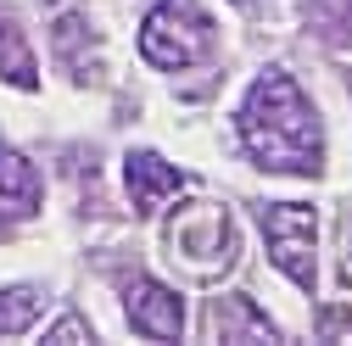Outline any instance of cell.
I'll return each instance as SVG.
<instances>
[{"label": "cell", "instance_id": "8992f818", "mask_svg": "<svg viewBox=\"0 0 352 346\" xmlns=\"http://www.w3.org/2000/svg\"><path fill=\"white\" fill-rule=\"evenodd\" d=\"M123 185H129V201H135V212H157L173 190H179V168H168V162L151 157V151H129V162H123Z\"/></svg>", "mask_w": 352, "mask_h": 346}, {"label": "cell", "instance_id": "5b68a950", "mask_svg": "<svg viewBox=\"0 0 352 346\" xmlns=\"http://www.w3.org/2000/svg\"><path fill=\"white\" fill-rule=\"evenodd\" d=\"M123 313L140 335H157V341H179L185 335V308L179 296L157 279H129V296H123Z\"/></svg>", "mask_w": 352, "mask_h": 346}, {"label": "cell", "instance_id": "4fadbf2b", "mask_svg": "<svg viewBox=\"0 0 352 346\" xmlns=\"http://www.w3.org/2000/svg\"><path fill=\"white\" fill-rule=\"evenodd\" d=\"M45 341L51 346H78V341H90V330H84V319H56L45 330Z\"/></svg>", "mask_w": 352, "mask_h": 346}, {"label": "cell", "instance_id": "8fae6325", "mask_svg": "<svg viewBox=\"0 0 352 346\" xmlns=\"http://www.w3.org/2000/svg\"><path fill=\"white\" fill-rule=\"evenodd\" d=\"M218 341H241V335H257V341H280L274 335V324L269 319H257L252 308H246V301H224V308H218Z\"/></svg>", "mask_w": 352, "mask_h": 346}, {"label": "cell", "instance_id": "7a4b0ae2", "mask_svg": "<svg viewBox=\"0 0 352 346\" xmlns=\"http://www.w3.org/2000/svg\"><path fill=\"white\" fill-rule=\"evenodd\" d=\"M207 45H212V17L196 6V0H162V6L146 17V28H140V51L162 73L196 67L207 56Z\"/></svg>", "mask_w": 352, "mask_h": 346}, {"label": "cell", "instance_id": "ba28073f", "mask_svg": "<svg viewBox=\"0 0 352 346\" xmlns=\"http://www.w3.org/2000/svg\"><path fill=\"white\" fill-rule=\"evenodd\" d=\"M51 39H56V56H62L67 78H84V84H90V78L101 73V62H96V34H90L84 17H62V23L51 28Z\"/></svg>", "mask_w": 352, "mask_h": 346}, {"label": "cell", "instance_id": "9c48e42d", "mask_svg": "<svg viewBox=\"0 0 352 346\" xmlns=\"http://www.w3.org/2000/svg\"><path fill=\"white\" fill-rule=\"evenodd\" d=\"M0 78L17 84V90H34L39 73H34V51H28V34L17 28L12 12H0Z\"/></svg>", "mask_w": 352, "mask_h": 346}, {"label": "cell", "instance_id": "5bb4252c", "mask_svg": "<svg viewBox=\"0 0 352 346\" xmlns=\"http://www.w3.org/2000/svg\"><path fill=\"white\" fill-rule=\"evenodd\" d=\"M341 285H352V224H346V257H341Z\"/></svg>", "mask_w": 352, "mask_h": 346}, {"label": "cell", "instance_id": "7c38bea8", "mask_svg": "<svg viewBox=\"0 0 352 346\" xmlns=\"http://www.w3.org/2000/svg\"><path fill=\"white\" fill-rule=\"evenodd\" d=\"M34 313H39V290L34 285L6 290V296H0V335H23L34 324Z\"/></svg>", "mask_w": 352, "mask_h": 346}, {"label": "cell", "instance_id": "6da1fadb", "mask_svg": "<svg viewBox=\"0 0 352 346\" xmlns=\"http://www.w3.org/2000/svg\"><path fill=\"white\" fill-rule=\"evenodd\" d=\"M241 146L269 173H319L324 168L319 117L307 106V95L274 67L263 73L246 90V101H241Z\"/></svg>", "mask_w": 352, "mask_h": 346}, {"label": "cell", "instance_id": "277c9868", "mask_svg": "<svg viewBox=\"0 0 352 346\" xmlns=\"http://www.w3.org/2000/svg\"><path fill=\"white\" fill-rule=\"evenodd\" d=\"M314 207L307 201H274L263 207V235H269V251H274V268L285 279H296L302 290H314Z\"/></svg>", "mask_w": 352, "mask_h": 346}, {"label": "cell", "instance_id": "52a82bcc", "mask_svg": "<svg viewBox=\"0 0 352 346\" xmlns=\"http://www.w3.org/2000/svg\"><path fill=\"white\" fill-rule=\"evenodd\" d=\"M39 207V168L17 151H0V224L28 218Z\"/></svg>", "mask_w": 352, "mask_h": 346}, {"label": "cell", "instance_id": "9a60e30c", "mask_svg": "<svg viewBox=\"0 0 352 346\" xmlns=\"http://www.w3.org/2000/svg\"><path fill=\"white\" fill-rule=\"evenodd\" d=\"M241 6H246V12H252V6H257V0H241Z\"/></svg>", "mask_w": 352, "mask_h": 346}, {"label": "cell", "instance_id": "3957f363", "mask_svg": "<svg viewBox=\"0 0 352 346\" xmlns=\"http://www.w3.org/2000/svg\"><path fill=\"white\" fill-rule=\"evenodd\" d=\"M168 246L173 257L196 274V279H212V274H224L235 263V229H230V212L224 207H185V212H173V224H168Z\"/></svg>", "mask_w": 352, "mask_h": 346}, {"label": "cell", "instance_id": "30bf717a", "mask_svg": "<svg viewBox=\"0 0 352 346\" xmlns=\"http://www.w3.org/2000/svg\"><path fill=\"white\" fill-rule=\"evenodd\" d=\"M302 17L319 39L352 51V0H302Z\"/></svg>", "mask_w": 352, "mask_h": 346}]
</instances>
